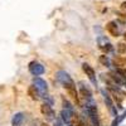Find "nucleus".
Here are the masks:
<instances>
[{
    "mask_svg": "<svg viewBox=\"0 0 126 126\" xmlns=\"http://www.w3.org/2000/svg\"><path fill=\"white\" fill-rule=\"evenodd\" d=\"M62 102H63V107H64L66 110H69V111H73V106H72V105L64 98V97H63L62 98Z\"/></svg>",
    "mask_w": 126,
    "mask_h": 126,
    "instance_id": "nucleus-20",
    "label": "nucleus"
},
{
    "mask_svg": "<svg viewBox=\"0 0 126 126\" xmlns=\"http://www.w3.org/2000/svg\"><path fill=\"white\" fill-rule=\"evenodd\" d=\"M24 121V115L22 112H18L13 116V120H12V125L13 126H20Z\"/></svg>",
    "mask_w": 126,
    "mask_h": 126,
    "instance_id": "nucleus-14",
    "label": "nucleus"
},
{
    "mask_svg": "<svg viewBox=\"0 0 126 126\" xmlns=\"http://www.w3.org/2000/svg\"><path fill=\"white\" fill-rule=\"evenodd\" d=\"M56 78H57V81H58L64 88L68 87V86H71V85H75L73 79L71 78V76L68 75L66 71H58L57 75H56Z\"/></svg>",
    "mask_w": 126,
    "mask_h": 126,
    "instance_id": "nucleus-2",
    "label": "nucleus"
},
{
    "mask_svg": "<svg viewBox=\"0 0 126 126\" xmlns=\"http://www.w3.org/2000/svg\"><path fill=\"white\" fill-rule=\"evenodd\" d=\"M33 85H34L35 88L40 92L42 96L48 92V85H47V82H46L44 79H42V78H39V77H35V78L33 79Z\"/></svg>",
    "mask_w": 126,
    "mask_h": 126,
    "instance_id": "nucleus-7",
    "label": "nucleus"
},
{
    "mask_svg": "<svg viewBox=\"0 0 126 126\" xmlns=\"http://www.w3.org/2000/svg\"><path fill=\"white\" fill-rule=\"evenodd\" d=\"M66 91L68 93V96H71V98L75 101V103L77 106H79V96H78V92L76 90V83L75 85H71L68 87H66Z\"/></svg>",
    "mask_w": 126,
    "mask_h": 126,
    "instance_id": "nucleus-10",
    "label": "nucleus"
},
{
    "mask_svg": "<svg viewBox=\"0 0 126 126\" xmlns=\"http://www.w3.org/2000/svg\"><path fill=\"white\" fill-rule=\"evenodd\" d=\"M42 126H49L48 124H42Z\"/></svg>",
    "mask_w": 126,
    "mask_h": 126,
    "instance_id": "nucleus-23",
    "label": "nucleus"
},
{
    "mask_svg": "<svg viewBox=\"0 0 126 126\" xmlns=\"http://www.w3.org/2000/svg\"><path fill=\"white\" fill-rule=\"evenodd\" d=\"M86 111L88 113V117L92 122L93 126H100V119H98V113H97V107H96V102H87L86 103Z\"/></svg>",
    "mask_w": 126,
    "mask_h": 126,
    "instance_id": "nucleus-1",
    "label": "nucleus"
},
{
    "mask_svg": "<svg viewBox=\"0 0 126 126\" xmlns=\"http://www.w3.org/2000/svg\"><path fill=\"white\" fill-rule=\"evenodd\" d=\"M82 68H83V72L86 73V76L88 77V79L93 83V85H97V81H96V73H94V69L87 64V63H83L82 64Z\"/></svg>",
    "mask_w": 126,
    "mask_h": 126,
    "instance_id": "nucleus-9",
    "label": "nucleus"
},
{
    "mask_svg": "<svg viewBox=\"0 0 126 126\" xmlns=\"http://www.w3.org/2000/svg\"><path fill=\"white\" fill-rule=\"evenodd\" d=\"M124 39H125V42H126V33L124 34Z\"/></svg>",
    "mask_w": 126,
    "mask_h": 126,
    "instance_id": "nucleus-24",
    "label": "nucleus"
},
{
    "mask_svg": "<svg viewBox=\"0 0 126 126\" xmlns=\"http://www.w3.org/2000/svg\"><path fill=\"white\" fill-rule=\"evenodd\" d=\"M101 92H102V94H103V100H105V103H106V106H107V109H109L110 113L112 115L113 117L119 116V115H117V110H116V106L113 105V102H112V100H111V97H110V94H109V93H106V92H105L103 90H102Z\"/></svg>",
    "mask_w": 126,
    "mask_h": 126,
    "instance_id": "nucleus-4",
    "label": "nucleus"
},
{
    "mask_svg": "<svg viewBox=\"0 0 126 126\" xmlns=\"http://www.w3.org/2000/svg\"><path fill=\"white\" fill-rule=\"evenodd\" d=\"M125 119H126V111H124V113L120 115V116H116V117H115V120L112 121L111 126H119L120 122H121L122 120H125Z\"/></svg>",
    "mask_w": 126,
    "mask_h": 126,
    "instance_id": "nucleus-16",
    "label": "nucleus"
},
{
    "mask_svg": "<svg viewBox=\"0 0 126 126\" xmlns=\"http://www.w3.org/2000/svg\"><path fill=\"white\" fill-rule=\"evenodd\" d=\"M79 94H81V97L85 100V102H92L94 101L93 100V96H92V92L91 90L87 87V85H85L83 82H79Z\"/></svg>",
    "mask_w": 126,
    "mask_h": 126,
    "instance_id": "nucleus-3",
    "label": "nucleus"
},
{
    "mask_svg": "<svg viewBox=\"0 0 126 126\" xmlns=\"http://www.w3.org/2000/svg\"><path fill=\"white\" fill-rule=\"evenodd\" d=\"M121 8H122L124 10H126V1H124V3L121 4Z\"/></svg>",
    "mask_w": 126,
    "mask_h": 126,
    "instance_id": "nucleus-22",
    "label": "nucleus"
},
{
    "mask_svg": "<svg viewBox=\"0 0 126 126\" xmlns=\"http://www.w3.org/2000/svg\"><path fill=\"white\" fill-rule=\"evenodd\" d=\"M113 63L115 66H117V68H124L126 67V59L125 58H121V57H117L113 59Z\"/></svg>",
    "mask_w": 126,
    "mask_h": 126,
    "instance_id": "nucleus-15",
    "label": "nucleus"
},
{
    "mask_svg": "<svg viewBox=\"0 0 126 126\" xmlns=\"http://www.w3.org/2000/svg\"><path fill=\"white\" fill-rule=\"evenodd\" d=\"M73 116H75L73 111H69V110H66V109H63V110L61 111V119H62L63 122L67 124V125H71Z\"/></svg>",
    "mask_w": 126,
    "mask_h": 126,
    "instance_id": "nucleus-11",
    "label": "nucleus"
},
{
    "mask_svg": "<svg viewBox=\"0 0 126 126\" xmlns=\"http://www.w3.org/2000/svg\"><path fill=\"white\" fill-rule=\"evenodd\" d=\"M106 30L109 32V34H111L112 37H119L120 32H119V27L116 22H109L106 24Z\"/></svg>",
    "mask_w": 126,
    "mask_h": 126,
    "instance_id": "nucleus-12",
    "label": "nucleus"
},
{
    "mask_svg": "<svg viewBox=\"0 0 126 126\" xmlns=\"http://www.w3.org/2000/svg\"><path fill=\"white\" fill-rule=\"evenodd\" d=\"M116 73H119V75L124 78V79H126V69L125 68H116V71H115Z\"/></svg>",
    "mask_w": 126,
    "mask_h": 126,
    "instance_id": "nucleus-21",
    "label": "nucleus"
},
{
    "mask_svg": "<svg viewBox=\"0 0 126 126\" xmlns=\"http://www.w3.org/2000/svg\"><path fill=\"white\" fill-rule=\"evenodd\" d=\"M97 43H98V48L101 50H103L105 53H109V52L112 50V46L111 43L109 42V39L106 37H103V35H100L97 38Z\"/></svg>",
    "mask_w": 126,
    "mask_h": 126,
    "instance_id": "nucleus-5",
    "label": "nucleus"
},
{
    "mask_svg": "<svg viewBox=\"0 0 126 126\" xmlns=\"http://www.w3.org/2000/svg\"><path fill=\"white\" fill-rule=\"evenodd\" d=\"M71 125H73V126H87L85 122H83V121H81L77 116H76V115H75V116H73V119H72V122H71Z\"/></svg>",
    "mask_w": 126,
    "mask_h": 126,
    "instance_id": "nucleus-17",
    "label": "nucleus"
},
{
    "mask_svg": "<svg viewBox=\"0 0 126 126\" xmlns=\"http://www.w3.org/2000/svg\"><path fill=\"white\" fill-rule=\"evenodd\" d=\"M29 71L33 76H40L46 72V68H44V66H42L38 62H30L29 63Z\"/></svg>",
    "mask_w": 126,
    "mask_h": 126,
    "instance_id": "nucleus-6",
    "label": "nucleus"
},
{
    "mask_svg": "<svg viewBox=\"0 0 126 126\" xmlns=\"http://www.w3.org/2000/svg\"><path fill=\"white\" fill-rule=\"evenodd\" d=\"M28 94L30 96V98L34 100V101H38V100L42 98V94H40V92L35 88V86H30V87L28 88Z\"/></svg>",
    "mask_w": 126,
    "mask_h": 126,
    "instance_id": "nucleus-13",
    "label": "nucleus"
},
{
    "mask_svg": "<svg viewBox=\"0 0 126 126\" xmlns=\"http://www.w3.org/2000/svg\"><path fill=\"white\" fill-rule=\"evenodd\" d=\"M98 61H100V63H101L102 66H105V67H110V59H109L107 56H100Z\"/></svg>",
    "mask_w": 126,
    "mask_h": 126,
    "instance_id": "nucleus-18",
    "label": "nucleus"
},
{
    "mask_svg": "<svg viewBox=\"0 0 126 126\" xmlns=\"http://www.w3.org/2000/svg\"><path fill=\"white\" fill-rule=\"evenodd\" d=\"M116 48H117V52L120 54H126V43H119L117 46H116Z\"/></svg>",
    "mask_w": 126,
    "mask_h": 126,
    "instance_id": "nucleus-19",
    "label": "nucleus"
},
{
    "mask_svg": "<svg viewBox=\"0 0 126 126\" xmlns=\"http://www.w3.org/2000/svg\"><path fill=\"white\" fill-rule=\"evenodd\" d=\"M40 111H42V113H43L48 120H54L56 112H54L53 109H52V106L49 103H43V105H42V106H40Z\"/></svg>",
    "mask_w": 126,
    "mask_h": 126,
    "instance_id": "nucleus-8",
    "label": "nucleus"
}]
</instances>
